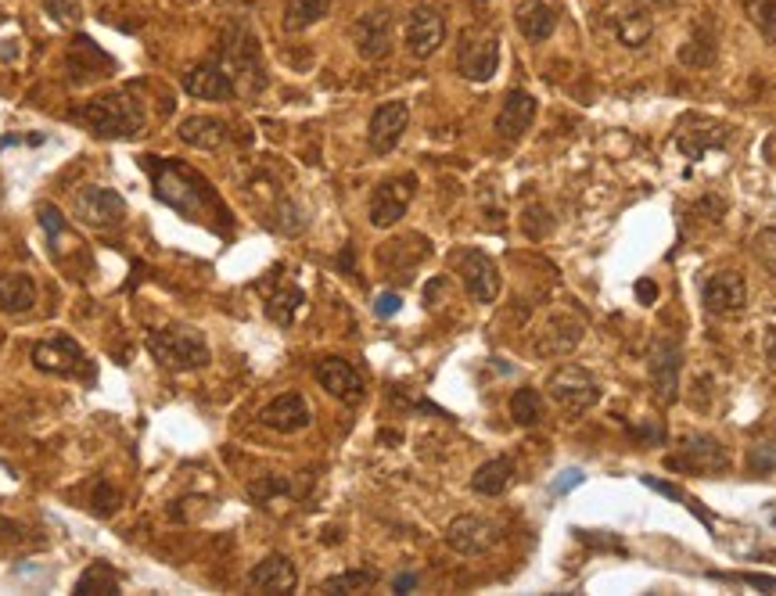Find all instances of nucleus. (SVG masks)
<instances>
[{
	"label": "nucleus",
	"instance_id": "5",
	"mask_svg": "<svg viewBox=\"0 0 776 596\" xmlns=\"http://www.w3.org/2000/svg\"><path fill=\"white\" fill-rule=\"evenodd\" d=\"M72 220L91 227V230H108L126 220V198L112 187L86 184L72 195Z\"/></svg>",
	"mask_w": 776,
	"mask_h": 596
},
{
	"label": "nucleus",
	"instance_id": "37",
	"mask_svg": "<svg viewBox=\"0 0 776 596\" xmlns=\"http://www.w3.org/2000/svg\"><path fill=\"white\" fill-rule=\"evenodd\" d=\"M374 572L367 568H356V572H342V575H331L324 583V593H356V589H367L374 586Z\"/></svg>",
	"mask_w": 776,
	"mask_h": 596
},
{
	"label": "nucleus",
	"instance_id": "4",
	"mask_svg": "<svg viewBox=\"0 0 776 596\" xmlns=\"http://www.w3.org/2000/svg\"><path fill=\"white\" fill-rule=\"evenodd\" d=\"M546 396H550L565 414L579 417L600 402V385L586 367H579V363H565V367H557L550 377H546Z\"/></svg>",
	"mask_w": 776,
	"mask_h": 596
},
{
	"label": "nucleus",
	"instance_id": "26",
	"mask_svg": "<svg viewBox=\"0 0 776 596\" xmlns=\"http://www.w3.org/2000/svg\"><path fill=\"white\" fill-rule=\"evenodd\" d=\"M249 586L259 589V593H295L298 572H295L292 557H284V554H266V557L252 568Z\"/></svg>",
	"mask_w": 776,
	"mask_h": 596
},
{
	"label": "nucleus",
	"instance_id": "31",
	"mask_svg": "<svg viewBox=\"0 0 776 596\" xmlns=\"http://www.w3.org/2000/svg\"><path fill=\"white\" fill-rule=\"evenodd\" d=\"M715 57H719V48H715V33L709 25L694 29V36L680 48V62L686 69H709V65H715Z\"/></svg>",
	"mask_w": 776,
	"mask_h": 596
},
{
	"label": "nucleus",
	"instance_id": "9",
	"mask_svg": "<svg viewBox=\"0 0 776 596\" xmlns=\"http://www.w3.org/2000/svg\"><path fill=\"white\" fill-rule=\"evenodd\" d=\"M195 187H198V177H191L187 169H180L177 163H172V158L155 172V195H158V201H162V206H169V209L183 212V216H198L201 206H206V198H209L206 191H195Z\"/></svg>",
	"mask_w": 776,
	"mask_h": 596
},
{
	"label": "nucleus",
	"instance_id": "40",
	"mask_svg": "<svg viewBox=\"0 0 776 596\" xmlns=\"http://www.w3.org/2000/svg\"><path fill=\"white\" fill-rule=\"evenodd\" d=\"M752 249H755V255L762 259V263H766L769 270H776V227L762 230V234L752 241Z\"/></svg>",
	"mask_w": 776,
	"mask_h": 596
},
{
	"label": "nucleus",
	"instance_id": "27",
	"mask_svg": "<svg viewBox=\"0 0 776 596\" xmlns=\"http://www.w3.org/2000/svg\"><path fill=\"white\" fill-rule=\"evenodd\" d=\"M514 25L525 40L543 43V40H550V33L557 29V11L546 4V0H522V4L514 8Z\"/></svg>",
	"mask_w": 776,
	"mask_h": 596
},
{
	"label": "nucleus",
	"instance_id": "23",
	"mask_svg": "<svg viewBox=\"0 0 776 596\" xmlns=\"http://www.w3.org/2000/svg\"><path fill=\"white\" fill-rule=\"evenodd\" d=\"M536 112H539V101L532 97L528 91H511L503 97V105L496 112V134L500 140H522L532 123H536Z\"/></svg>",
	"mask_w": 776,
	"mask_h": 596
},
{
	"label": "nucleus",
	"instance_id": "13",
	"mask_svg": "<svg viewBox=\"0 0 776 596\" xmlns=\"http://www.w3.org/2000/svg\"><path fill=\"white\" fill-rule=\"evenodd\" d=\"M726 140L730 129L719 119H709V115H683L680 126H675V148L686 158H694V163H701L709 151L726 148Z\"/></svg>",
	"mask_w": 776,
	"mask_h": 596
},
{
	"label": "nucleus",
	"instance_id": "17",
	"mask_svg": "<svg viewBox=\"0 0 776 596\" xmlns=\"http://www.w3.org/2000/svg\"><path fill=\"white\" fill-rule=\"evenodd\" d=\"M410 126V105L407 101H385V105L374 108L370 126H367V144L374 155H388L399 148L402 134Z\"/></svg>",
	"mask_w": 776,
	"mask_h": 596
},
{
	"label": "nucleus",
	"instance_id": "21",
	"mask_svg": "<svg viewBox=\"0 0 776 596\" xmlns=\"http://www.w3.org/2000/svg\"><path fill=\"white\" fill-rule=\"evenodd\" d=\"M701 302H704V310L715 316H737L747 305V284L741 273H733V270L712 273L701 287Z\"/></svg>",
	"mask_w": 776,
	"mask_h": 596
},
{
	"label": "nucleus",
	"instance_id": "34",
	"mask_svg": "<svg viewBox=\"0 0 776 596\" xmlns=\"http://www.w3.org/2000/svg\"><path fill=\"white\" fill-rule=\"evenodd\" d=\"M651 19H647V11H622L615 19V33H618V40L626 43V48H640V43L651 36Z\"/></svg>",
	"mask_w": 776,
	"mask_h": 596
},
{
	"label": "nucleus",
	"instance_id": "24",
	"mask_svg": "<svg viewBox=\"0 0 776 596\" xmlns=\"http://www.w3.org/2000/svg\"><path fill=\"white\" fill-rule=\"evenodd\" d=\"M112 69H115V62L97 48L91 36H76V40H72V48H69V80L72 83L101 80Z\"/></svg>",
	"mask_w": 776,
	"mask_h": 596
},
{
	"label": "nucleus",
	"instance_id": "49",
	"mask_svg": "<svg viewBox=\"0 0 776 596\" xmlns=\"http://www.w3.org/2000/svg\"><path fill=\"white\" fill-rule=\"evenodd\" d=\"M0 22H4V8H0Z\"/></svg>",
	"mask_w": 776,
	"mask_h": 596
},
{
	"label": "nucleus",
	"instance_id": "18",
	"mask_svg": "<svg viewBox=\"0 0 776 596\" xmlns=\"http://www.w3.org/2000/svg\"><path fill=\"white\" fill-rule=\"evenodd\" d=\"M180 86H183V94L195 97V101H230V97H238L234 80H230V72L216 62V57L187 69L180 76Z\"/></svg>",
	"mask_w": 776,
	"mask_h": 596
},
{
	"label": "nucleus",
	"instance_id": "42",
	"mask_svg": "<svg viewBox=\"0 0 776 596\" xmlns=\"http://www.w3.org/2000/svg\"><path fill=\"white\" fill-rule=\"evenodd\" d=\"M36 216H40V223H43V230H48L51 238H62L65 234V220H62V212H57L54 206H40Z\"/></svg>",
	"mask_w": 776,
	"mask_h": 596
},
{
	"label": "nucleus",
	"instance_id": "1",
	"mask_svg": "<svg viewBox=\"0 0 776 596\" xmlns=\"http://www.w3.org/2000/svg\"><path fill=\"white\" fill-rule=\"evenodd\" d=\"M76 119L97 137L126 140V137H140L144 129H148V108H144L140 94L119 86V91H108V94H97L94 101H86L76 112Z\"/></svg>",
	"mask_w": 776,
	"mask_h": 596
},
{
	"label": "nucleus",
	"instance_id": "22",
	"mask_svg": "<svg viewBox=\"0 0 776 596\" xmlns=\"http://www.w3.org/2000/svg\"><path fill=\"white\" fill-rule=\"evenodd\" d=\"M316 381H321V388L338 402L364 399V377H359V370L342 356H327V359L316 363Z\"/></svg>",
	"mask_w": 776,
	"mask_h": 596
},
{
	"label": "nucleus",
	"instance_id": "44",
	"mask_svg": "<svg viewBox=\"0 0 776 596\" xmlns=\"http://www.w3.org/2000/svg\"><path fill=\"white\" fill-rule=\"evenodd\" d=\"M579 482H583V471H575V468H571V471L560 474V482L554 485V492H568L571 485H579Z\"/></svg>",
	"mask_w": 776,
	"mask_h": 596
},
{
	"label": "nucleus",
	"instance_id": "41",
	"mask_svg": "<svg viewBox=\"0 0 776 596\" xmlns=\"http://www.w3.org/2000/svg\"><path fill=\"white\" fill-rule=\"evenodd\" d=\"M94 511H97L101 517H112L115 511H119V492L108 489V482L97 485V492H94Z\"/></svg>",
	"mask_w": 776,
	"mask_h": 596
},
{
	"label": "nucleus",
	"instance_id": "14",
	"mask_svg": "<svg viewBox=\"0 0 776 596\" xmlns=\"http://www.w3.org/2000/svg\"><path fill=\"white\" fill-rule=\"evenodd\" d=\"M29 359H33L36 370L54 374V377H80V370L86 367V353L69 334H54L48 342H36Z\"/></svg>",
	"mask_w": 776,
	"mask_h": 596
},
{
	"label": "nucleus",
	"instance_id": "12",
	"mask_svg": "<svg viewBox=\"0 0 776 596\" xmlns=\"http://www.w3.org/2000/svg\"><path fill=\"white\" fill-rule=\"evenodd\" d=\"M500 543V529L489 517L479 514H460L445 525V546L460 557H479L489 554Z\"/></svg>",
	"mask_w": 776,
	"mask_h": 596
},
{
	"label": "nucleus",
	"instance_id": "16",
	"mask_svg": "<svg viewBox=\"0 0 776 596\" xmlns=\"http://www.w3.org/2000/svg\"><path fill=\"white\" fill-rule=\"evenodd\" d=\"M680 367H683V353L672 338H661L651 348V359H647V374H651V388L658 402L672 406L680 399Z\"/></svg>",
	"mask_w": 776,
	"mask_h": 596
},
{
	"label": "nucleus",
	"instance_id": "6",
	"mask_svg": "<svg viewBox=\"0 0 776 596\" xmlns=\"http://www.w3.org/2000/svg\"><path fill=\"white\" fill-rule=\"evenodd\" d=\"M453 266H457V278H460V284H464V292L471 295V302L493 305L500 299L503 278H500V266L493 263V255H485L482 249H464V252H457Z\"/></svg>",
	"mask_w": 776,
	"mask_h": 596
},
{
	"label": "nucleus",
	"instance_id": "47",
	"mask_svg": "<svg viewBox=\"0 0 776 596\" xmlns=\"http://www.w3.org/2000/svg\"><path fill=\"white\" fill-rule=\"evenodd\" d=\"M640 8H651V11H669L675 8V0H637Z\"/></svg>",
	"mask_w": 776,
	"mask_h": 596
},
{
	"label": "nucleus",
	"instance_id": "20",
	"mask_svg": "<svg viewBox=\"0 0 776 596\" xmlns=\"http://www.w3.org/2000/svg\"><path fill=\"white\" fill-rule=\"evenodd\" d=\"M402 40H407V51L413 57H431L445 40V19L428 4H417L407 14V29H402Z\"/></svg>",
	"mask_w": 776,
	"mask_h": 596
},
{
	"label": "nucleus",
	"instance_id": "11",
	"mask_svg": "<svg viewBox=\"0 0 776 596\" xmlns=\"http://www.w3.org/2000/svg\"><path fill=\"white\" fill-rule=\"evenodd\" d=\"M417 191V177L413 172H402V177H388L374 187L370 195V223L385 230V227H396L402 216H407L410 201Z\"/></svg>",
	"mask_w": 776,
	"mask_h": 596
},
{
	"label": "nucleus",
	"instance_id": "48",
	"mask_svg": "<svg viewBox=\"0 0 776 596\" xmlns=\"http://www.w3.org/2000/svg\"><path fill=\"white\" fill-rule=\"evenodd\" d=\"M417 586V578L413 575H402V578H396V589L402 593V589H413Z\"/></svg>",
	"mask_w": 776,
	"mask_h": 596
},
{
	"label": "nucleus",
	"instance_id": "7",
	"mask_svg": "<svg viewBox=\"0 0 776 596\" xmlns=\"http://www.w3.org/2000/svg\"><path fill=\"white\" fill-rule=\"evenodd\" d=\"M457 69L460 76L471 83H485L496 76L500 69V40L485 29H468L460 33V48H457Z\"/></svg>",
	"mask_w": 776,
	"mask_h": 596
},
{
	"label": "nucleus",
	"instance_id": "29",
	"mask_svg": "<svg viewBox=\"0 0 776 596\" xmlns=\"http://www.w3.org/2000/svg\"><path fill=\"white\" fill-rule=\"evenodd\" d=\"M514 482V460L511 457H493L485 460L479 471L471 474V489L479 496H503Z\"/></svg>",
	"mask_w": 776,
	"mask_h": 596
},
{
	"label": "nucleus",
	"instance_id": "33",
	"mask_svg": "<svg viewBox=\"0 0 776 596\" xmlns=\"http://www.w3.org/2000/svg\"><path fill=\"white\" fill-rule=\"evenodd\" d=\"M511 420L522 428H536L543 420V399L536 388H517L511 396Z\"/></svg>",
	"mask_w": 776,
	"mask_h": 596
},
{
	"label": "nucleus",
	"instance_id": "25",
	"mask_svg": "<svg viewBox=\"0 0 776 596\" xmlns=\"http://www.w3.org/2000/svg\"><path fill=\"white\" fill-rule=\"evenodd\" d=\"M177 137L195 151H220L230 140V126L216 115H187L177 126Z\"/></svg>",
	"mask_w": 776,
	"mask_h": 596
},
{
	"label": "nucleus",
	"instance_id": "45",
	"mask_svg": "<svg viewBox=\"0 0 776 596\" xmlns=\"http://www.w3.org/2000/svg\"><path fill=\"white\" fill-rule=\"evenodd\" d=\"M741 583L755 586V589H776V578H769V575H741Z\"/></svg>",
	"mask_w": 776,
	"mask_h": 596
},
{
	"label": "nucleus",
	"instance_id": "32",
	"mask_svg": "<svg viewBox=\"0 0 776 596\" xmlns=\"http://www.w3.org/2000/svg\"><path fill=\"white\" fill-rule=\"evenodd\" d=\"M302 302H306V295H302V287L284 284L281 292H273V295L266 299V316L273 320V324L292 327V320H295V313H298Z\"/></svg>",
	"mask_w": 776,
	"mask_h": 596
},
{
	"label": "nucleus",
	"instance_id": "15",
	"mask_svg": "<svg viewBox=\"0 0 776 596\" xmlns=\"http://www.w3.org/2000/svg\"><path fill=\"white\" fill-rule=\"evenodd\" d=\"M586 338V324L579 316H571V313H554V316H546V324L539 327L536 334V356L539 359H557V356H568L575 353V348L583 345Z\"/></svg>",
	"mask_w": 776,
	"mask_h": 596
},
{
	"label": "nucleus",
	"instance_id": "36",
	"mask_svg": "<svg viewBox=\"0 0 776 596\" xmlns=\"http://www.w3.org/2000/svg\"><path fill=\"white\" fill-rule=\"evenodd\" d=\"M747 19L769 43H776V0H747Z\"/></svg>",
	"mask_w": 776,
	"mask_h": 596
},
{
	"label": "nucleus",
	"instance_id": "19",
	"mask_svg": "<svg viewBox=\"0 0 776 596\" xmlns=\"http://www.w3.org/2000/svg\"><path fill=\"white\" fill-rule=\"evenodd\" d=\"M259 425L277 435H295L313 425V410L302 391H281L277 399H270L263 410H259Z\"/></svg>",
	"mask_w": 776,
	"mask_h": 596
},
{
	"label": "nucleus",
	"instance_id": "10",
	"mask_svg": "<svg viewBox=\"0 0 776 596\" xmlns=\"http://www.w3.org/2000/svg\"><path fill=\"white\" fill-rule=\"evenodd\" d=\"M349 36H353L356 54L364 57V62H381V57L392 54V43H396V33H392V14H388L385 8H370V11H364V14H359V19L353 22Z\"/></svg>",
	"mask_w": 776,
	"mask_h": 596
},
{
	"label": "nucleus",
	"instance_id": "43",
	"mask_svg": "<svg viewBox=\"0 0 776 596\" xmlns=\"http://www.w3.org/2000/svg\"><path fill=\"white\" fill-rule=\"evenodd\" d=\"M374 313H378V316H396L399 313V295L396 292L378 295V302H374Z\"/></svg>",
	"mask_w": 776,
	"mask_h": 596
},
{
	"label": "nucleus",
	"instance_id": "39",
	"mask_svg": "<svg viewBox=\"0 0 776 596\" xmlns=\"http://www.w3.org/2000/svg\"><path fill=\"white\" fill-rule=\"evenodd\" d=\"M522 227H525V234L528 238H546L554 230V216H550V209H543V206H528L525 212H522Z\"/></svg>",
	"mask_w": 776,
	"mask_h": 596
},
{
	"label": "nucleus",
	"instance_id": "8",
	"mask_svg": "<svg viewBox=\"0 0 776 596\" xmlns=\"http://www.w3.org/2000/svg\"><path fill=\"white\" fill-rule=\"evenodd\" d=\"M669 468L686 474H723L730 468V457L726 446L712 435H686V439H680L675 457H669Z\"/></svg>",
	"mask_w": 776,
	"mask_h": 596
},
{
	"label": "nucleus",
	"instance_id": "30",
	"mask_svg": "<svg viewBox=\"0 0 776 596\" xmlns=\"http://www.w3.org/2000/svg\"><path fill=\"white\" fill-rule=\"evenodd\" d=\"M331 0H287L284 4V29L287 33H306L310 25L327 19Z\"/></svg>",
	"mask_w": 776,
	"mask_h": 596
},
{
	"label": "nucleus",
	"instance_id": "46",
	"mask_svg": "<svg viewBox=\"0 0 776 596\" xmlns=\"http://www.w3.org/2000/svg\"><path fill=\"white\" fill-rule=\"evenodd\" d=\"M637 295L643 299V305H654V299H658V287H654L651 281H640V284H637Z\"/></svg>",
	"mask_w": 776,
	"mask_h": 596
},
{
	"label": "nucleus",
	"instance_id": "28",
	"mask_svg": "<svg viewBox=\"0 0 776 596\" xmlns=\"http://www.w3.org/2000/svg\"><path fill=\"white\" fill-rule=\"evenodd\" d=\"M40 292H36V281L29 278L22 270H11V273H0V313L8 316H22L36 305Z\"/></svg>",
	"mask_w": 776,
	"mask_h": 596
},
{
	"label": "nucleus",
	"instance_id": "35",
	"mask_svg": "<svg viewBox=\"0 0 776 596\" xmlns=\"http://www.w3.org/2000/svg\"><path fill=\"white\" fill-rule=\"evenodd\" d=\"M76 593L80 596H94V593H119V575H115L108 564H91L80 583H76Z\"/></svg>",
	"mask_w": 776,
	"mask_h": 596
},
{
	"label": "nucleus",
	"instance_id": "38",
	"mask_svg": "<svg viewBox=\"0 0 776 596\" xmlns=\"http://www.w3.org/2000/svg\"><path fill=\"white\" fill-rule=\"evenodd\" d=\"M48 19L57 25H80L83 22V0H40Z\"/></svg>",
	"mask_w": 776,
	"mask_h": 596
},
{
	"label": "nucleus",
	"instance_id": "2",
	"mask_svg": "<svg viewBox=\"0 0 776 596\" xmlns=\"http://www.w3.org/2000/svg\"><path fill=\"white\" fill-rule=\"evenodd\" d=\"M234 80L238 94H259L266 86V69H263V51H259V40L249 25H227L220 36V57H216Z\"/></svg>",
	"mask_w": 776,
	"mask_h": 596
},
{
	"label": "nucleus",
	"instance_id": "3",
	"mask_svg": "<svg viewBox=\"0 0 776 596\" xmlns=\"http://www.w3.org/2000/svg\"><path fill=\"white\" fill-rule=\"evenodd\" d=\"M148 353L155 356V363H162L166 370H201L209 367L212 348L206 342V334L198 327H162L148 338Z\"/></svg>",
	"mask_w": 776,
	"mask_h": 596
}]
</instances>
